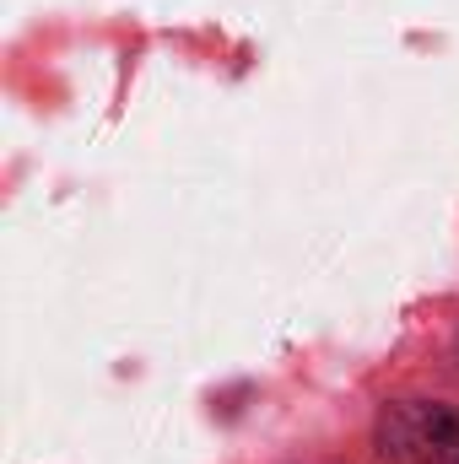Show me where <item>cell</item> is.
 I'll list each match as a JSON object with an SVG mask.
<instances>
[{"mask_svg":"<svg viewBox=\"0 0 459 464\" xmlns=\"http://www.w3.org/2000/svg\"><path fill=\"white\" fill-rule=\"evenodd\" d=\"M459 443V416L444 405H395L378 421V454L384 459H411L416 449H454Z\"/></svg>","mask_w":459,"mask_h":464,"instance_id":"1","label":"cell"}]
</instances>
